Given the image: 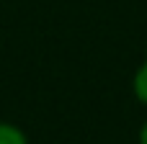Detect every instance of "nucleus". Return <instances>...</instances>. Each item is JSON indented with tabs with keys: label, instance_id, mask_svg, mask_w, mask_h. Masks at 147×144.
<instances>
[{
	"label": "nucleus",
	"instance_id": "nucleus-2",
	"mask_svg": "<svg viewBox=\"0 0 147 144\" xmlns=\"http://www.w3.org/2000/svg\"><path fill=\"white\" fill-rule=\"evenodd\" d=\"M132 88H134V95H137V100L147 106V59L142 62V67L137 70V75H134V82H132Z\"/></svg>",
	"mask_w": 147,
	"mask_h": 144
},
{
	"label": "nucleus",
	"instance_id": "nucleus-1",
	"mask_svg": "<svg viewBox=\"0 0 147 144\" xmlns=\"http://www.w3.org/2000/svg\"><path fill=\"white\" fill-rule=\"evenodd\" d=\"M0 144H28L26 134L13 124H0Z\"/></svg>",
	"mask_w": 147,
	"mask_h": 144
},
{
	"label": "nucleus",
	"instance_id": "nucleus-3",
	"mask_svg": "<svg viewBox=\"0 0 147 144\" xmlns=\"http://www.w3.org/2000/svg\"><path fill=\"white\" fill-rule=\"evenodd\" d=\"M140 144H147V121H145V126L140 129Z\"/></svg>",
	"mask_w": 147,
	"mask_h": 144
}]
</instances>
